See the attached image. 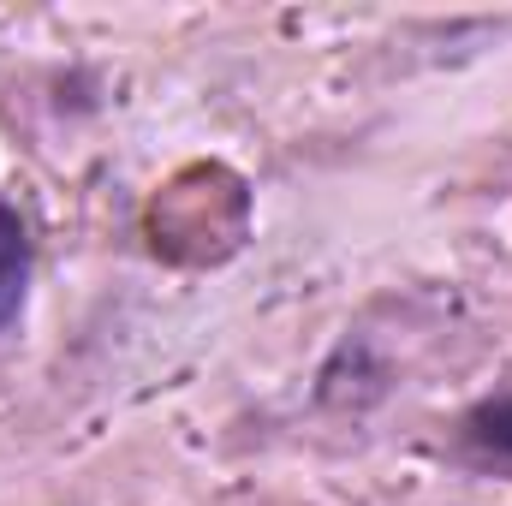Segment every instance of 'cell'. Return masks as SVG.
<instances>
[{
    "label": "cell",
    "instance_id": "7a4b0ae2",
    "mask_svg": "<svg viewBox=\"0 0 512 506\" xmlns=\"http://www.w3.org/2000/svg\"><path fill=\"white\" fill-rule=\"evenodd\" d=\"M459 441L477 465H512V393L507 399H483L477 411H465Z\"/></svg>",
    "mask_w": 512,
    "mask_h": 506
},
{
    "label": "cell",
    "instance_id": "6da1fadb",
    "mask_svg": "<svg viewBox=\"0 0 512 506\" xmlns=\"http://www.w3.org/2000/svg\"><path fill=\"white\" fill-rule=\"evenodd\" d=\"M30 292V227L18 221V209L0 203V334L18 322Z\"/></svg>",
    "mask_w": 512,
    "mask_h": 506
}]
</instances>
